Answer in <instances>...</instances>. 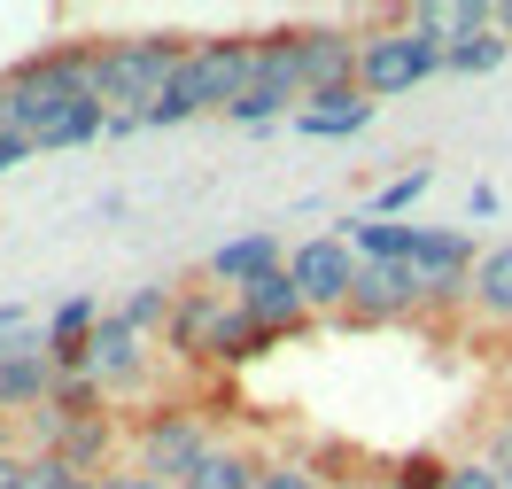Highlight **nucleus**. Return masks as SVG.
<instances>
[{"label":"nucleus","instance_id":"35","mask_svg":"<svg viewBox=\"0 0 512 489\" xmlns=\"http://www.w3.org/2000/svg\"><path fill=\"white\" fill-rule=\"evenodd\" d=\"M78 489H109V474H101V482H78Z\"/></svg>","mask_w":512,"mask_h":489},{"label":"nucleus","instance_id":"25","mask_svg":"<svg viewBox=\"0 0 512 489\" xmlns=\"http://www.w3.org/2000/svg\"><path fill=\"white\" fill-rule=\"evenodd\" d=\"M450 489H505V474H497V458H458Z\"/></svg>","mask_w":512,"mask_h":489},{"label":"nucleus","instance_id":"10","mask_svg":"<svg viewBox=\"0 0 512 489\" xmlns=\"http://www.w3.org/2000/svg\"><path fill=\"white\" fill-rule=\"evenodd\" d=\"M86 373H94L109 396H117V389H140V381H148V334H140V326H125V311H117V303H109V311H101V326H94Z\"/></svg>","mask_w":512,"mask_h":489},{"label":"nucleus","instance_id":"6","mask_svg":"<svg viewBox=\"0 0 512 489\" xmlns=\"http://www.w3.org/2000/svg\"><path fill=\"white\" fill-rule=\"evenodd\" d=\"M132 451H140L132 474H148V482H163V489H187L194 466L218 451V443L202 435V420H194L187 404H156V412H140V427H132Z\"/></svg>","mask_w":512,"mask_h":489},{"label":"nucleus","instance_id":"22","mask_svg":"<svg viewBox=\"0 0 512 489\" xmlns=\"http://www.w3.org/2000/svg\"><path fill=\"white\" fill-rule=\"evenodd\" d=\"M450 466L458 458H435V451H404L396 466H388L381 489H450Z\"/></svg>","mask_w":512,"mask_h":489},{"label":"nucleus","instance_id":"31","mask_svg":"<svg viewBox=\"0 0 512 489\" xmlns=\"http://www.w3.org/2000/svg\"><path fill=\"white\" fill-rule=\"evenodd\" d=\"M489 458H497V474H505V489H512V427L497 435V451H489Z\"/></svg>","mask_w":512,"mask_h":489},{"label":"nucleus","instance_id":"33","mask_svg":"<svg viewBox=\"0 0 512 489\" xmlns=\"http://www.w3.org/2000/svg\"><path fill=\"white\" fill-rule=\"evenodd\" d=\"M497 32H505V39H512V0H505V8H497Z\"/></svg>","mask_w":512,"mask_h":489},{"label":"nucleus","instance_id":"9","mask_svg":"<svg viewBox=\"0 0 512 489\" xmlns=\"http://www.w3.org/2000/svg\"><path fill=\"white\" fill-rule=\"evenodd\" d=\"M357 55H365V32L303 24V32H295V78H303V101L326 94V86H357Z\"/></svg>","mask_w":512,"mask_h":489},{"label":"nucleus","instance_id":"23","mask_svg":"<svg viewBox=\"0 0 512 489\" xmlns=\"http://www.w3.org/2000/svg\"><path fill=\"white\" fill-rule=\"evenodd\" d=\"M427 187H435V163H412V171H396L381 195H373V210H365V218H404V210H412Z\"/></svg>","mask_w":512,"mask_h":489},{"label":"nucleus","instance_id":"17","mask_svg":"<svg viewBox=\"0 0 512 489\" xmlns=\"http://www.w3.org/2000/svg\"><path fill=\"white\" fill-rule=\"evenodd\" d=\"M264 474H272V466H264L256 451H241V443H218V451L194 466V482H187V489H264Z\"/></svg>","mask_w":512,"mask_h":489},{"label":"nucleus","instance_id":"20","mask_svg":"<svg viewBox=\"0 0 512 489\" xmlns=\"http://www.w3.org/2000/svg\"><path fill=\"white\" fill-rule=\"evenodd\" d=\"M47 412L63 427H78V420H109V389H101L94 373H63L55 381V396H47Z\"/></svg>","mask_w":512,"mask_h":489},{"label":"nucleus","instance_id":"5","mask_svg":"<svg viewBox=\"0 0 512 489\" xmlns=\"http://www.w3.org/2000/svg\"><path fill=\"white\" fill-rule=\"evenodd\" d=\"M435 70H450V47H443V39H427L412 16H404V24H373V32H365V55H357V86H365V101L412 94V86H427Z\"/></svg>","mask_w":512,"mask_h":489},{"label":"nucleus","instance_id":"13","mask_svg":"<svg viewBox=\"0 0 512 489\" xmlns=\"http://www.w3.org/2000/svg\"><path fill=\"white\" fill-rule=\"evenodd\" d=\"M94 326H101V303H94V295H63V303L47 311L39 342H47L55 373H86V350H94Z\"/></svg>","mask_w":512,"mask_h":489},{"label":"nucleus","instance_id":"2","mask_svg":"<svg viewBox=\"0 0 512 489\" xmlns=\"http://www.w3.org/2000/svg\"><path fill=\"white\" fill-rule=\"evenodd\" d=\"M249 78H256V39H194L187 70L163 86V101L140 117V125H148V132H171V125H187V117L233 109V101L249 94Z\"/></svg>","mask_w":512,"mask_h":489},{"label":"nucleus","instance_id":"30","mask_svg":"<svg viewBox=\"0 0 512 489\" xmlns=\"http://www.w3.org/2000/svg\"><path fill=\"white\" fill-rule=\"evenodd\" d=\"M24 156H32V140H8V132H0V171H16Z\"/></svg>","mask_w":512,"mask_h":489},{"label":"nucleus","instance_id":"4","mask_svg":"<svg viewBox=\"0 0 512 489\" xmlns=\"http://www.w3.org/2000/svg\"><path fill=\"white\" fill-rule=\"evenodd\" d=\"M264 350H280V342L256 334L225 288H187L179 319H171V358L179 365H218V373H233V365H256Z\"/></svg>","mask_w":512,"mask_h":489},{"label":"nucleus","instance_id":"24","mask_svg":"<svg viewBox=\"0 0 512 489\" xmlns=\"http://www.w3.org/2000/svg\"><path fill=\"white\" fill-rule=\"evenodd\" d=\"M505 55H512L505 32H481V39H466V47H450V70H458V78H489V70H505Z\"/></svg>","mask_w":512,"mask_h":489},{"label":"nucleus","instance_id":"27","mask_svg":"<svg viewBox=\"0 0 512 489\" xmlns=\"http://www.w3.org/2000/svg\"><path fill=\"white\" fill-rule=\"evenodd\" d=\"M39 482V466L24 451H0V489H32Z\"/></svg>","mask_w":512,"mask_h":489},{"label":"nucleus","instance_id":"14","mask_svg":"<svg viewBox=\"0 0 512 489\" xmlns=\"http://www.w3.org/2000/svg\"><path fill=\"white\" fill-rule=\"evenodd\" d=\"M365 125H373L365 86H326V94H311L295 109V132H303V140H350V132H365Z\"/></svg>","mask_w":512,"mask_h":489},{"label":"nucleus","instance_id":"34","mask_svg":"<svg viewBox=\"0 0 512 489\" xmlns=\"http://www.w3.org/2000/svg\"><path fill=\"white\" fill-rule=\"evenodd\" d=\"M8 420H16V412H8V404H0V451H8Z\"/></svg>","mask_w":512,"mask_h":489},{"label":"nucleus","instance_id":"32","mask_svg":"<svg viewBox=\"0 0 512 489\" xmlns=\"http://www.w3.org/2000/svg\"><path fill=\"white\" fill-rule=\"evenodd\" d=\"M109 489H163V482H148V474H109Z\"/></svg>","mask_w":512,"mask_h":489},{"label":"nucleus","instance_id":"1","mask_svg":"<svg viewBox=\"0 0 512 489\" xmlns=\"http://www.w3.org/2000/svg\"><path fill=\"white\" fill-rule=\"evenodd\" d=\"M94 63H101V39H55V47L24 55L16 70H0V132L39 140L55 117L94 101Z\"/></svg>","mask_w":512,"mask_h":489},{"label":"nucleus","instance_id":"16","mask_svg":"<svg viewBox=\"0 0 512 489\" xmlns=\"http://www.w3.org/2000/svg\"><path fill=\"white\" fill-rule=\"evenodd\" d=\"M474 319L512 326V241L481 249V264H474Z\"/></svg>","mask_w":512,"mask_h":489},{"label":"nucleus","instance_id":"3","mask_svg":"<svg viewBox=\"0 0 512 489\" xmlns=\"http://www.w3.org/2000/svg\"><path fill=\"white\" fill-rule=\"evenodd\" d=\"M194 39L171 32H140V39H101V63H94V101L109 117H148L163 101V86L187 70Z\"/></svg>","mask_w":512,"mask_h":489},{"label":"nucleus","instance_id":"8","mask_svg":"<svg viewBox=\"0 0 512 489\" xmlns=\"http://www.w3.org/2000/svg\"><path fill=\"white\" fill-rule=\"evenodd\" d=\"M295 109H303L295 32H272V39H256V78H249V94L233 101L225 117H233V125H280V117H288V125H295Z\"/></svg>","mask_w":512,"mask_h":489},{"label":"nucleus","instance_id":"7","mask_svg":"<svg viewBox=\"0 0 512 489\" xmlns=\"http://www.w3.org/2000/svg\"><path fill=\"white\" fill-rule=\"evenodd\" d=\"M288 272H295V288H303V303H311V319H350L365 257H357L342 233H311V241L288 249Z\"/></svg>","mask_w":512,"mask_h":489},{"label":"nucleus","instance_id":"15","mask_svg":"<svg viewBox=\"0 0 512 489\" xmlns=\"http://www.w3.org/2000/svg\"><path fill=\"white\" fill-rule=\"evenodd\" d=\"M419 233H427V226H404V218H350V226H342V241H350L365 264H412Z\"/></svg>","mask_w":512,"mask_h":489},{"label":"nucleus","instance_id":"11","mask_svg":"<svg viewBox=\"0 0 512 489\" xmlns=\"http://www.w3.org/2000/svg\"><path fill=\"white\" fill-rule=\"evenodd\" d=\"M396 319H419L412 264H365V272H357V295H350V319H342V326H396Z\"/></svg>","mask_w":512,"mask_h":489},{"label":"nucleus","instance_id":"12","mask_svg":"<svg viewBox=\"0 0 512 489\" xmlns=\"http://www.w3.org/2000/svg\"><path fill=\"white\" fill-rule=\"evenodd\" d=\"M280 264H288V241H280L272 226H256V233H233V241H218L202 272H210V288L241 295L249 280H264V272H280Z\"/></svg>","mask_w":512,"mask_h":489},{"label":"nucleus","instance_id":"28","mask_svg":"<svg viewBox=\"0 0 512 489\" xmlns=\"http://www.w3.org/2000/svg\"><path fill=\"white\" fill-rule=\"evenodd\" d=\"M264 489H319V474H303V466H272Z\"/></svg>","mask_w":512,"mask_h":489},{"label":"nucleus","instance_id":"18","mask_svg":"<svg viewBox=\"0 0 512 489\" xmlns=\"http://www.w3.org/2000/svg\"><path fill=\"white\" fill-rule=\"evenodd\" d=\"M86 140H109V109H101V101H78L70 117H55V125L32 140V156H63V148H86Z\"/></svg>","mask_w":512,"mask_h":489},{"label":"nucleus","instance_id":"21","mask_svg":"<svg viewBox=\"0 0 512 489\" xmlns=\"http://www.w3.org/2000/svg\"><path fill=\"white\" fill-rule=\"evenodd\" d=\"M109 443H117V427H109V420H78V427H63L55 458H63L70 474H86V482H94V474H101V458H109Z\"/></svg>","mask_w":512,"mask_h":489},{"label":"nucleus","instance_id":"19","mask_svg":"<svg viewBox=\"0 0 512 489\" xmlns=\"http://www.w3.org/2000/svg\"><path fill=\"white\" fill-rule=\"evenodd\" d=\"M179 303H187V288L179 280H148V288H132L117 311H125V326H140V334H171V319H179Z\"/></svg>","mask_w":512,"mask_h":489},{"label":"nucleus","instance_id":"26","mask_svg":"<svg viewBox=\"0 0 512 489\" xmlns=\"http://www.w3.org/2000/svg\"><path fill=\"white\" fill-rule=\"evenodd\" d=\"M32 466H39V482H32V489H78V482H86V474H70L55 451H32Z\"/></svg>","mask_w":512,"mask_h":489},{"label":"nucleus","instance_id":"29","mask_svg":"<svg viewBox=\"0 0 512 489\" xmlns=\"http://www.w3.org/2000/svg\"><path fill=\"white\" fill-rule=\"evenodd\" d=\"M466 218H497V187H474V195H466Z\"/></svg>","mask_w":512,"mask_h":489}]
</instances>
